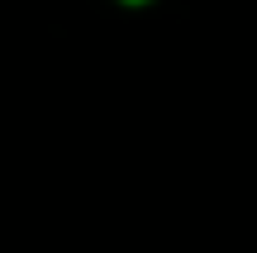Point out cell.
Masks as SVG:
<instances>
[{"label": "cell", "instance_id": "1", "mask_svg": "<svg viewBox=\"0 0 257 253\" xmlns=\"http://www.w3.org/2000/svg\"><path fill=\"white\" fill-rule=\"evenodd\" d=\"M128 5H143V0H128Z\"/></svg>", "mask_w": 257, "mask_h": 253}]
</instances>
